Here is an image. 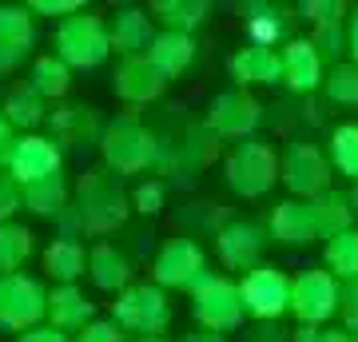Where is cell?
Returning a JSON list of instances; mask_svg holds the SVG:
<instances>
[{"label":"cell","instance_id":"cell-19","mask_svg":"<svg viewBox=\"0 0 358 342\" xmlns=\"http://www.w3.org/2000/svg\"><path fill=\"white\" fill-rule=\"evenodd\" d=\"M303 16H307L310 24H327V20L343 16V4H303Z\"/></svg>","mask_w":358,"mask_h":342},{"label":"cell","instance_id":"cell-8","mask_svg":"<svg viewBox=\"0 0 358 342\" xmlns=\"http://www.w3.org/2000/svg\"><path fill=\"white\" fill-rule=\"evenodd\" d=\"M231 72L239 84H279L282 80V56L275 48H243L231 60Z\"/></svg>","mask_w":358,"mask_h":342},{"label":"cell","instance_id":"cell-2","mask_svg":"<svg viewBox=\"0 0 358 342\" xmlns=\"http://www.w3.org/2000/svg\"><path fill=\"white\" fill-rule=\"evenodd\" d=\"M279 179V155L271 152L267 143H239L227 159V183L239 195L255 199V195H267Z\"/></svg>","mask_w":358,"mask_h":342},{"label":"cell","instance_id":"cell-6","mask_svg":"<svg viewBox=\"0 0 358 342\" xmlns=\"http://www.w3.org/2000/svg\"><path fill=\"white\" fill-rule=\"evenodd\" d=\"M282 56V80L291 84L294 92H315L322 88V76H327V64H322L319 48L310 40H291Z\"/></svg>","mask_w":358,"mask_h":342},{"label":"cell","instance_id":"cell-25","mask_svg":"<svg viewBox=\"0 0 358 342\" xmlns=\"http://www.w3.org/2000/svg\"><path fill=\"white\" fill-rule=\"evenodd\" d=\"M355 339H358V334H355Z\"/></svg>","mask_w":358,"mask_h":342},{"label":"cell","instance_id":"cell-10","mask_svg":"<svg viewBox=\"0 0 358 342\" xmlns=\"http://www.w3.org/2000/svg\"><path fill=\"white\" fill-rule=\"evenodd\" d=\"M259 251H263V231L255 223H235L219 235V255H223V263L231 266H251L259 263Z\"/></svg>","mask_w":358,"mask_h":342},{"label":"cell","instance_id":"cell-5","mask_svg":"<svg viewBox=\"0 0 358 342\" xmlns=\"http://www.w3.org/2000/svg\"><path fill=\"white\" fill-rule=\"evenodd\" d=\"M195 315L203 318L211 330H235L239 322H243V299H239V287H231L227 279H207L203 287H199Z\"/></svg>","mask_w":358,"mask_h":342},{"label":"cell","instance_id":"cell-9","mask_svg":"<svg viewBox=\"0 0 358 342\" xmlns=\"http://www.w3.org/2000/svg\"><path fill=\"white\" fill-rule=\"evenodd\" d=\"M310 211H315V223H319V235L322 239H334L350 231L355 223V207H350V195L346 191H322L319 199H310Z\"/></svg>","mask_w":358,"mask_h":342},{"label":"cell","instance_id":"cell-15","mask_svg":"<svg viewBox=\"0 0 358 342\" xmlns=\"http://www.w3.org/2000/svg\"><path fill=\"white\" fill-rule=\"evenodd\" d=\"M322 92L338 108H358V68L355 64H334L322 76Z\"/></svg>","mask_w":358,"mask_h":342},{"label":"cell","instance_id":"cell-23","mask_svg":"<svg viewBox=\"0 0 358 342\" xmlns=\"http://www.w3.org/2000/svg\"><path fill=\"white\" fill-rule=\"evenodd\" d=\"M187 342H223L219 334H195V339H187Z\"/></svg>","mask_w":358,"mask_h":342},{"label":"cell","instance_id":"cell-3","mask_svg":"<svg viewBox=\"0 0 358 342\" xmlns=\"http://www.w3.org/2000/svg\"><path fill=\"white\" fill-rule=\"evenodd\" d=\"M291 311L303 327H319L338 315V279L331 271H303L291 279Z\"/></svg>","mask_w":358,"mask_h":342},{"label":"cell","instance_id":"cell-12","mask_svg":"<svg viewBox=\"0 0 358 342\" xmlns=\"http://www.w3.org/2000/svg\"><path fill=\"white\" fill-rule=\"evenodd\" d=\"M199 271H203V255L195 251L192 243H171L159 259V279L164 283H179V287H187V283L199 279Z\"/></svg>","mask_w":358,"mask_h":342},{"label":"cell","instance_id":"cell-1","mask_svg":"<svg viewBox=\"0 0 358 342\" xmlns=\"http://www.w3.org/2000/svg\"><path fill=\"white\" fill-rule=\"evenodd\" d=\"M331 176H334L331 159L315 143H291L279 159V179L287 183V191L303 195V203L319 199L322 191H331Z\"/></svg>","mask_w":358,"mask_h":342},{"label":"cell","instance_id":"cell-14","mask_svg":"<svg viewBox=\"0 0 358 342\" xmlns=\"http://www.w3.org/2000/svg\"><path fill=\"white\" fill-rule=\"evenodd\" d=\"M327 159L338 176L355 179L358 183V124H338L331 131V148H327Z\"/></svg>","mask_w":358,"mask_h":342},{"label":"cell","instance_id":"cell-17","mask_svg":"<svg viewBox=\"0 0 358 342\" xmlns=\"http://www.w3.org/2000/svg\"><path fill=\"white\" fill-rule=\"evenodd\" d=\"M310 44L319 48V56L327 52V56H334V64H338V52H343V16H338V20H327V24H315Z\"/></svg>","mask_w":358,"mask_h":342},{"label":"cell","instance_id":"cell-4","mask_svg":"<svg viewBox=\"0 0 358 342\" xmlns=\"http://www.w3.org/2000/svg\"><path fill=\"white\" fill-rule=\"evenodd\" d=\"M239 299H243V315L271 322L282 311H291V279L282 271H275V266H255L239 283Z\"/></svg>","mask_w":358,"mask_h":342},{"label":"cell","instance_id":"cell-22","mask_svg":"<svg viewBox=\"0 0 358 342\" xmlns=\"http://www.w3.org/2000/svg\"><path fill=\"white\" fill-rule=\"evenodd\" d=\"M350 56H355V60H350V64H355V68H358V13L350 16Z\"/></svg>","mask_w":358,"mask_h":342},{"label":"cell","instance_id":"cell-20","mask_svg":"<svg viewBox=\"0 0 358 342\" xmlns=\"http://www.w3.org/2000/svg\"><path fill=\"white\" fill-rule=\"evenodd\" d=\"M319 342H358V339L343 327H331V330H319Z\"/></svg>","mask_w":358,"mask_h":342},{"label":"cell","instance_id":"cell-16","mask_svg":"<svg viewBox=\"0 0 358 342\" xmlns=\"http://www.w3.org/2000/svg\"><path fill=\"white\" fill-rule=\"evenodd\" d=\"M155 60L164 64V72L187 68V60H192V40L187 36H164L159 40V48H155Z\"/></svg>","mask_w":358,"mask_h":342},{"label":"cell","instance_id":"cell-24","mask_svg":"<svg viewBox=\"0 0 358 342\" xmlns=\"http://www.w3.org/2000/svg\"><path fill=\"white\" fill-rule=\"evenodd\" d=\"M350 207H355V215H358V183H355V191H350Z\"/></svg>","mask_w":358,"mask_h":342},{"label":"cell","instance_id":"cell-11","mask_svg":"<svg viewBox=\"0 0 358 342\" xmlns=\"http://www.w3.org/2000/svg\"><path fill=\"white\" fill-rule=\"evenodd\" d=\"M211 124L227 136H243L259 124V104L243 92H231V96H219L215 112H211Z\"/></svg>","mask_w":358,"mask_h":342},{"label":"cell","instance_id":"cell-13","mask_svg":"<svg viewBox=\"0 0 358 342\" xmlns=\"http://www.w3.org/2000/svg\"><path fill=\"white\" fill-rule=\"evenodd\" d=\"M327 271L338 283H358V231L327 239Z\"/></svg>","mask_w":358,"mask_h":342},{"label":"cell","instance_id":"cell-7","mask_svg":"<svg viewBox=\"0 0 358 342\" xmlns=\"http://www.w3.org/2000/svg\"><path fill=\"white\" fill-rule=\"evenodd\" d=\"M271 235L279 243H291V247L322 239L319 223H315V211H310V203H303V199H287V203L275 207V215H271Z\"/></svg>","mask_w":358,"mask_h":342},{"label":"cell","instance_id":"cell-21","mask_svg":"<svg viewBox=\"0 0 358 342\" xmlns=\"http://www.w3.org/2000/svg\"><path fill=\"white\" fill-rule=\"evenodd\" d=\"M291 342H319V327H299L291 334Z\"/></svg>","mask_w":358,"mask_h":342},{"label":"cell","instance_id":"cell-18","mask_svg":"<svg viewBox=\"0 0 358 342\" xmlns=\"http://www.w3.org/2000/svg\"><path fill=\"white\" fill-rule=\"evenodd\" d=\"M338 322L358 334V283H338Z\"/></svg>","mask_w":358,"mask_h":342}]
</instances>
